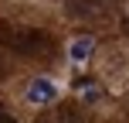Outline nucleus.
<instances>
[{
  "label": "nucleus",
  "instance_id": "f257e3e1",
  "mask_svg": "<svg viewBox=\"0 0 129 123\" xmlns=\"http://www.w3.org/2000/svg\"><path fill=\"white\" fill-rule=\"evenodd\" d=\"M0 45L14 48V51H27V55H44L51 48V38L34 27H20V24H0Z\"/></svg>",
  "mask_w": 129,
  "mask_h": 123
},
{
  "label": "nucleus",
  "instance_id": "7ed1b4c3",
  "mask_svg": "<svg viewBox=\"0 0 129 123\" xmlns=\"http://www.w3.org/2000/svg\"><path fill=\"white\" fill-rule=\"evenodd\" d=\"M92 48H95V41H92V38H75V41L68 45V58L75 62V65H82V62L92 58Z\"/></svg>",
  "mask_w": 129,
  "mask_h": 123
},
{
  "label": "nucleus",
  "instance_id": "20e7f679",
  "mask_svg": "<svg viewBox=\"0 0 129 123\" xmlns=\"http://www.w3.org/2000/svg\"><path fill=\"white\" fill-rule=\"evenodd\" d=\"M0 123H17V120H14V116H7V113L0 110Z\"/></svg>",
  "mask_w": 129,
  "mask_h": 123
},
{
  "label": "nucleus",
  "instance_id": "f03ea898",
  "mask_svg": "<svg viewBox=\"0 0 129 123\" xmlns=\"http://www.w3.org/2000/svg\"><path fill=\"white\" fill-rule=\"evenodd\" d=\"M54 96H58V85L51 79H34L27 89V103H51Z\"/></svg>",
  "mask_w": 129,
  "mask_h": 123
}]
</instances>
